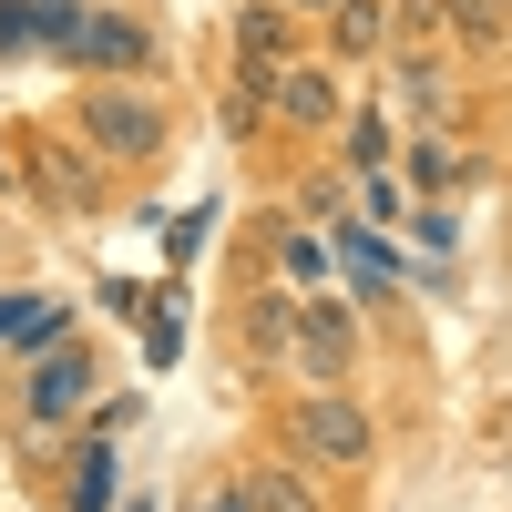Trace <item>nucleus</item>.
<instances>
[{
  "mask_svg": "<svg viewBox=\"0 0 512 512\" xmlns=\"http://www.w3.org/2000/svg\"><path fill=\"white\" fill-rule=\"evenodd\" d=\"M72 62H93V72H144L154 41H144L134 21H82V31H72Z\"/></svg>",
  "mask_w": 512,
  "mask_h": 512,
  "instance_id": "8",
  "label": "nucleus"
},
{
  "mask_svg": "<svg viewBox=\"0 0 512 512\" xmlns=\"http://www.w3.org/2000/svg\"><path fill=\"white\" fill-rule=\"evenodd\" d=\"M297 11H338V0H297Z\"/></svg>",
  "mask_w": 512,
  "mask_h": 512,
  "instance_id": "21",
  "label": "nucleus"
},
{
  "mask_svg": "<svg viewBox=\"0 0 512 512\" xmlns=\"http://www.w3.org/2000/svg\"><path fill=\"white\" fill-rule=\"evenodd\" d=\"M328 31H338V52H379L390 41V0H338Z\"/></svg>",
  "mask_w": 512,
  "mask_h": 512,
  "instance_id": "10",
  "label": "nucleus"
},
{
  "mask_svg": "<svg viewBox=\"0 0 512 512\" xmlns=\"http://www.w3.org/2000/svg\"><path fill=\"white\" fill-rule=\"evenodd\" d=\"M287 451L308 461V472H359L379 451L369 410L349 400V379H308V400H287Z\"/></svg>",
  "mask_w": 512,
  "mask_h": 512,
  "instance_id": "1",
  "label": "nucleus"
},
{
  "mask_svg": "<svg viewBox=\"0 0 512 512\" xmlns=\"http://www.w3.org/2000/svg\"><path fill=\"white\" fill-rule=\"evenodd\" d=\"M195 512H246V502H236V482H226V492H205V502H195Z\"/></svg>",
  "mask_w": 512,
  "mask_h": 512,
  "instance_id": "19",
  "label": "nucleus"
},
{
  "mask_svg": "<svg viewBox=\"0 0 512 512\" xmlns=\"http://www.w3.org/2000/svg\"><path fill=\"white\" fill-rule=\"evenodd\" d=\"M236 52L246 62H277V11H236Z\"/></svg>",
  "mask_w": 512,
  "mask_h": 512,
  "instance_id": "15",
  "label": "nucleus"
},
{
  "mask_svg": "<svg viewBox=\"0 0 512 512\" xmlns=\"http://www.w3.org/2000/svg\"><path fill=\"white\" fill-rule=\"evenodd\" d=\"M441 11L472 31V41H502V31H512V0H441Z\"/></svg>",
  "mask_w": 512,
  "mask_h": 512,
  "instance_id": "14",
  "label": "nucleus"
},
{
  "mask_svg": "<svg viewBox=\"0 0 512 512\" xmlns=\"http://www.w3.org/2000/svg\"><path fill=\"white\" fill-rule=\"evenodd\" d=\"M0 185H11V144H0Z\"/></svg>",
  "mask_w": 512,
  "mask_h": 512,
  "instance_id": "20",
  "label": "nucleus"
},
{
  "mask_svg": "<svg viewBox=\"0 0 512 512\" xmlns=\"http://www.w3.org/2000/svg\"><path fill=\"white\" fill-rule=\"evenodd\" d=\"M349 349H359L349 308H338V297H308V308H297V338H287V359L308 369V379H349Z\"/></svg>",
  "mask_w": 512,
  "mask_h": 512,
  "instance_id": "3",
  "label": "nucleus"
},
{
  "mask_svg": "<svg viewBox=\"0 0 512 512\" xmlns=\"http://www.w3.org/2000/svg\"><path fill=\"white\" fill-rule=\"evenodd\" d=\"M246 512H318V472L308 461H256V472L236 482Z\"/></svg>",
  "mask_w": 512,
  "mask_h": 512,
  "instance_id": "6",
  "label": "nucleus"
},
{
  "mask_svg": "<svg viewBox=\"0 0 512 512\" xmlns=\"http://www.w3.org/2000/svg\"><path fill=\"white\" fill-rule=\"evenodd\" d=\"M72 512H113V451L103 441L72 461Z\"/></svg>",
  "mask_w": 512,
  "mask_h": 512,
  "instance_id": "12",
  "label": "nucleus"
},
{
  "mask_svg": "<svg viewBox=\"0 0 512 512\" xmlns=\"http://www.w3.org/2000/svg\"><path fill=\"white\" fill-rule=\"evenodd\" d=\"M123 512H154V502H123Z\"/></svg>",
  "mask_w": 512,
  "mask_h": 512,
  "instance_id": "22",
  "label": "nucleus"
},
{
  "mask_svg": "<svg viewBox=\"0 0 512 512\" xmlns=\"http://www.w3.org/2000/svg\"><path fill=\"white\" fill-rule=\"evenodd\" d=\"M287 338H297V297L287 287L246 297V359H287Z\"/></svg>",
  "mask_w": 512,
  "mask_h": 512,
  "instance_id": "9",
  "label": "nucleus"
},
{
  "mask_svg": "<svg viewBox=\"0 0 512 512\" xmlns=\"http://www.w3.org/2000/svg\"><path fill=\"white\" fill-rule=\"evenodd\" d=\"M349 164H359V175H379V164H390V123H379V113H359V134H349Z\"/></svg>",
  "mask_w": 512,
  "mask_h": 512,
  "instance_id": "16",
  "label": "nucleus"
},
{
  "mask_svg": "<svg viewBox=\"0 0 512 512\" xmlns=\"http://www.w3.org/2000/svg\"><path fill=\"white\" fill-rule=\"evenodd\" d=\"M267 103L318 134V123H338V72H328V62H277V72H267Z\"/></svg>",
  "mask_w": 512,
  "mask_h": 512,
  "instance_id": "4",
  "label": "nucleus"
},
{
  "mask_svg": "<svg viewBox=\"0 0 512 512\" xmlns=\"http://www.w3.org/2000/svg\"><path fill=\"white\" fill-rule=\"evenodd\" d=\"M72 123H82V144L113 154V164H144V154L164 144V113H154L144 93H82V103H72Z\"/></svg>",
  "mask_w": 512,
  "mask_h": 512,
  "instance_id": "2",
  "label": "nucleus"
},
{
  "mask_svg": "<svg viewBox=\"0 0 512 512\" xmlns=\"http://www.w3.org/2000/svg\"><path fill=\"white\" fill-rule=\"evenodd\" d=\"M390 103L420 123V134H441L461 93H451V72H441V62H400V72H390Z\"/></svg>",
  "mask_w": 512,
  "mask_h": 512,
  "instance_id": "7",
  "label": "nucleus"
},
{
  "mask_svg": "<svg viewBox=\"0 0 512 512\" xmlns=\"http://www.w3.org/2000/svg\"><path fill=\"white\" fill-rule=\"evenodd\" d=\"M21 11H31V41L72 52V31H82V11H72V0H21Z\"/></svg>",
  "mask_w": 512,
  "mask_h": 512,
  "instance_id": "13",
  "label": "nucleus"
},
{
  "mask_svg": "<svg viewBox=\"0 0 512 512\" xmlns=\"http://www.w3.org/2000/svg\"><path fill=\"white\" fill-rule=\"evenodd\" d=\"M328 277V236H287V287H318Z\"/></svg>",
  "mask_w": 512,
  "mask_h": 512,
  "instance_id": "17",
  "label": "nucleus"
},
{
  "mask_svg": "<svg viewBox=\"0 0 512 512\" xmlns=\"http://www.w3.org/2000/svg\"><path fill=\"white\" fill-rule=\"evenodd\" d=\"M82 400H93V359H82V349H41V369H31V420L52 431V420H72Z\"/></svg>",
  "mask_w": 512,
  "mask_h": 512,
  "instance_id": "5",
  "label": "nucleus"
},
{
  "mask_svg": "<svg viewBox=\"0 0 512 512\" xmlns=\"http://www.w3.org/2000/svg\"><path fill=\"white\" fill-rule=\"evenodd\" d=\"M144 349H154V369H164V359L185 349V328H175V308H154V318H144Z\"/></svg>",
  "mask_w": 512,
  "mask_h": 512,
  "instance_id": "18",
  "label": "nucleus"
},
{
  "mask_svg": "<svg viewBox=\"0 0 512 512\" xmlns=\"http://www.w3.org/2000/svg\"><path fill=\"white\" fill-rule=\"evenodd\" d=\"M410 175L431 185V195H451V185H472V154H461L451 134H420V154H410Z\"/></svg>",
  "mask_w": 512,
  "mask_h": 512,
  "instance_id": "11",
  "label": "nucleus"
}]
</instances>
